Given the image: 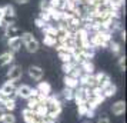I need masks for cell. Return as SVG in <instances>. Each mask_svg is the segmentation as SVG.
Masks as SVG:
<instances>
[{
    "label": "cell",
    "instance_id": "obj_10",
    "mask_svg": "<svg viewBox=\"0 0 127 123\" xmlns=\"http://www.w3.org/2000/svg\"><path fill=\"white\" fill-rule=\"evenodd\" d=\"M111 112H113V115H116V116L124 115V112H126V102L124 100H117L116 103L111 105Z\"/></svg>",
    "mask_w": 127,
    "mask_h": 123
},
{
    "label": "cell",
    "instance_id": "obj_36",
    "mask_svg": "<svg viewBox=\"0 0 127 123\" xmlns=\"http://www.w3.org/2000/svg\"><path fill=\"white\" fill-rule=\"evenodd\" d=\"M17 3H20V4H24V3H29L30 0H16Z\"/></svg>",
    "mask_w": 127,
    "mask_h": 123
},
{
    "label": "cell",
    "instance_id": "obj_14",
    "mask_svg": "<svg viewBox=\"0 0 127 123\" xmlns=\"http://www.w3.org/2000/svg\"><path fill=\"white\" fill-rule=\"evenodd\" d=\"M101 90H103V96L106 99H107V97H113V96L117 93V86H116L113 82H110L107 86L101 87Z\"/></svg>",
    "mask_w": 127,
    "mask_h": 123
},
{
    "label": "cell",
    "instance_id": "obj_15",
    "mask_svg": "<svg viewBox=\"0 0 127 123\" xmlns=\"http://www.w3.org/2000/svg\"><path fill=\"white\" fill-rule=\"evenodd\" d=\"M22 116H23V120L26 123H33V122L37 120V116H36L34 110H30V109H27V107L22 110Z\"/></svg>",
    "mask_w": 127,
    "mask_h": 123
},
{
    "label": "cell",
    "instance_id": "obj_20",
    "mask_svg": "<svg viewBox=\"0 0 127 123\" xmlns=\"http://www.w3.org/2000/svg\"><path fill=\"white\" fill-rule=\"evenodd\" d=\"M34 113L37 119H44L47 116V106L46 105H39L37 107L34 109Z\"/></svg>",
    "mask_w": 127,
    "mask_h": 123
},
{
    "label": "cell",
    "instance_id": "obj_22",
    "mask_svg": "<svg viewBox=\"0 0 127 123\" xmlns=\"http://www.w3.org/2000/svg\"><path fill=\"white\" fill-rule=\"evenodd\" d=\"M76 66H79V65H76L73 60H71V62H66V63H63V65H62V70H63L66 75H70V72L73 70Z\"/></svg>",
    "mask_w": 127,
    "mask_h": 123
},
{
    "label": "cell",
    "instance_id": "obj_11",
    "mask_svg": "<svg viewBox=\"0 0 127 123\" xmlns=\"http://www.w3.org/2000/svg\"><path fill=\"white\" fill-rule=\"evenodd\" d=\"M56 50H57L59 57L62 59V62H63V63H66V62H71V60H73L71 53H70L69 50H66L62 44H57V46H56Z\"/></svg>",
    "mask_w": 127,
    "mask_h": 123
},
{
    "label": "cell",
    "instance_id": "obj_2",
    "mask_svg": "<svg viewBox=\"0 0 127 123\" xmlns=\"http://www.w3.org/2000/svg\"><path fill=\"white\" fill-rule=\"evenodd\" d=\"M1 13H3V26H7V24H13L14 19H16V13H14V7L12 4H6V6L1 7Z\"/></svg>",
    "mask_w": 127,
    "mask_h": 123
},
{
    "label": "cell",
    "instance_id": "obj_35",
    "mask_svg": "<svg viewBox=\"0 0 127 123\" xmlns=\"http://www.w3.org/2000/svg\"><path fill=\"white\" fill-rule=\"evenodd\" d=\"M1 19H3V13H1V7H0V27L3 26V22H1Z\"/></svg>",
    "mask_w": 127,
    "mask_h": 123
},
{
    "label": "cell",
    "instance_id": "obj_33",
    "mask_svg": "<svg viewBox=\"0 0 127 123\" xmlns=\"http://www.w3.org/2000/svg\"><path fill=\"white\" fill-rule=\"evenodd\" d=\"M6 99H9V97H7V94H4L3 92H1V89H0V103H3Z\"/></svg>",
    "mask_w": 127,
    "mask_h": 123
},
{
    "label": "cell",
    "instance_id": "obj_4",
    "mask_svg": "<svg viewBox=\"0 0 127 123\" xmlns=\"http://www.w3.org/2000/svg\"><path fill=\"white\" fill-rule=\"evenodd\" d=\"M22 76H23V70H22V66H19V65L12 66V67L7 70V80H9V82L16 83L17 80L22 79Z\"/></svg>",
    "mask_w": 127,
    "mask_h": 123
},
{
    "label": "cell",
    "instance_id": "obj_16",
    "mask_svg": "<svg viewBox=\"0 0 127 123\" xmlns=\"http://www.w3.org/2000/svg\"><path fill=\"white\" fill-rule=\"evenodd\" d=\"M79 66H80L81 72L86 73V75H93L94 73V65H93L92 60H83Z\"/></svg>",
    "mask_w": 127,
    "mask_h": 123
},
{
    "label": "cell",
    "instance_id": "obj_13",
    "mask_svg": "<svg viewBox=\"0 0 127 123\" xmlns=\"http://www.w3.org/2000/svg\"><path fill=\"white\" fill-rule=\"evenodd\" d=\"M7 44L10 47V52L14 54L16 52L20 50V47H22V39L20 37H13V39H7Z\"/></svg>",
    "mask_w": 127,
    "mask_h": 123
},
{
    "label": "cell",
    "instance_id": "obj_27",
    "mask_svg": "<svg viewBox=\"0 0 127 123\" xmlns=\"http://www.w3.org/2000/svg\"><path fill=\"white\" fill-rule=\"evenodd\" d=\"M87 110H89L87 103H80V105H77V115H79V116H86Z\"/></svg>",
    "mask_w": 127,
    "mask_h": 123
},
{
    "label": "cell",
    "instance_id": "obj_12",
    "mask_svg": "<svg viewBox=\"0 0 127 123\" xmlns=\"http://www.w3.org/2000/svg\"><path fill=\"white\" fill-rule=\"evenodd\" d=\"M36 90L39 92V94H43V96H49L52 94V84L49 82H39Z\"/></svg>",
    "mask_w": 127,
    "mask_h": 123
},
{
    "label": "cell",
    "instance_id": "obj_8",
    "mask_svg": "<svg viewBox=\"0 0 127 123\" xmlns=\"http://www.w3.org/2000/svg\"><path fill=\"white\" fill-rule=\"evenodd\" d=\"M29 76L33 79V80H37V82H40L43 76H44V72L41 69L40 66H30L29 67Z\"/></svg>",
    "mask_w": 127,
    "mask_h": 123
},
{
    "label": "cell",
    "instance_id": "obj_26",
    "mask_svg": "<svg viewBox=\"0 0 127 123\" xmlns=\"http://www.w3.org/2000/svg\"><path fill=\"white\" fill-rule=\"evenodd\" d=\"M37 106H39V100H37V97H29V99H27V109L34 110Z\"/></svg>",
    "mask_w": 127,
    "mask_h": 123
},
{
    "label": "cell",
    "instance_id": "obj_32",
    "mask_svg": "<svg viewBox=\"0 0 127 123\" xmlns=\"http://www.w3.org/2000/svg\"><path fill=\"white\" fill-rule=\"evenodd\" d=\"M97 123H110V119H109V116H106V115H101V116L98 117Z\"/></svg>",
    "mask_w": 127,
    "mask_h": 123
},
{
    "label": "cell",
    "instance_id": "obj_39",
    "mask_svg": "<svg viewBox=\"0 0 127 123\" xmlns=\"http://www.w3.org/2000/svg\"><path fill=\"white\" fill-rule=\"evenodd\" d=\"M84 123H90V122H84Z\"/></svg>",
    "mask_w": 127,
    "mask_h": 123
},
{
    "label": "cell",
    "instance_id": "obj_31",
    "mask_svg": "<svg viewBox=\"0 0 127 123\" xmlns=\"http://www.w3.org/2000/svg\"><path fill=\"white\" fill-rule=\"evenodd\" d=\"M46 24H47V23L44 22V20H43V19H40V17H37V19H36V26H37V27L43 29V27H44Z\"/></svg>",
    "mask_w": 127,
    "mask_h": 123
},
{
    "label": "cell",
    "instance_id": "obj_28",
    "mask_svg": "<svg viewBox=\"0 0 127 123\" xmlns=\"http://www.w3.org/2000/svg\"><path fill=\"white\" fill-rule=\"evenodd\" d=\"M81 75H83V72H81L80 66H76L74 69H73V70L70 72V75H69V76L74 77V79H77V80H79V79H80V76H81Z\"/></svg>",
    "mask_w": 127,
    "mask_h": 123
},
{
    "label": "cell",
    "instance_id": "obj_19",
    "mask_svg": "<svg viewBox=\"0 0 127 123\" xmlns=\"http://www.w3.org/2000/svg\"><path fill=\"white\" fill-rule=\"evenodd\" d=\"M1 105H3L1 107L6 112H10V113H12V112L16 109V99H10V97H9V99H6Z\"/></svg>",
    "mask_w": 127,
    "mask_h": 123
},
{
    "label": "cell",
    "instance_id": "obj_9",
    "mask_svg": "<svg viewBox=\"0 0 127 123\" xmlns=\"http://www.w3.org/2000/svg\"><path fill=\"white\" fill-rule=\"evenodd\" d=\"M94 77H96V83H97V86H100V87H104V86H107V84L111 82L110 76L107 75V73H104V72H98V73H96Z\"/></svg>",
    "mask_w": 127,
    "mask_h": 123
},
{
    "label": "cell",
    "instance_id": "obj_29",
    "mask_svg": "<svg viewBox=\"0 0 127 123\" xmlns=\"http://www.w3.org/2000/svg\"><path fill=\"white\" fill-rule=\"evenodd\" d=\"M50 9H52L50 1H49V0H41L40 1V10L41 12H49Z\"/></svg>",
    "mask_w": 127,
    "mask_h": 123
},
{
    "label": "cell",
    "instance_id": "obj_3",
    "mask_svg": "<svg viewBox=\"0 0 127 123\" xmlns=\"http://www.w3.org/2000/svg\"><path fill=\"white\" fill-rule=\"evenodd\" d=\"M89 93H90V89L83 87V86H79V87L74 90V97H73V100H76L77 105H80V103H86L87 99H89Z\"/></svg>",
    "mask_w": 127,
    "mask_h": 123
},
{
    "label": "cell",
    "instance_id": "obj_21",
    "mask_svg": "<svg viewBox=\"0 0 127 123\" xmlns=\"http://www.w3.org/2000/svg\"><path fill=\"white\" fill-rule=\"evenodd\" d=\"M43 43L49 47H53L57 44V37L56 36H52V35H44L43 36Z\"/></svg>",
    "mask_w": 127,
    "mask_h": 123
},
{
    "label": "cell",
    "instance_id": "obj_30",
    "mask_svg": "<svg viewBox=\"0 0 127 123\" xmlns=\"http://www.w3.org/2000/svg\"><path fill=\"white\" fill-rule=\"evenodd\" d=\"M117 65H119V69L121 72L126 70V56H120L119 60H117Z\"/></svg>",
    "mask_w": 127,
    "mask_h": 123
},
{
    "label": "cell",
    "instance_id": "obj_37",
    "mask_svg": "<svg viewBox=\"0 0 127 123\" xmlns=\"http://www.w3.org/2000/svg\"><path fill=\"white\" fill-rule=\"evenodd\" d=\"M121 39L126 40V32H121Z\"/></svg>",
    "mask_w": 127,
    "mask_h": 123
},
{
    "label": "cell",
    "instance_id": "obj_38",
    "mask_svg": "<svg viewBox=\"0 0 127 123\" xmlns=\"http://www.w3.org/2000/svg\"><path fill=\"white\" fill-rule=\"evenodd\" d=\"M33 123H44V120H43V119H37V120L33 122Z\"/></svg>",
    "mask_w": 127,
    "mask_h": 123
},
{
    "label": "cell",
    "instance_id": "obj_6",
    "mask_svg": "<svg viewBox=\"0 0 127 123\" xmlns=\"http://www.w3.org/2000/svg\"><path fill=\"white\" fill-rule=\"evenodd\" d=\"M30 94H32V87L29 84H20V86L16 87V96L20 97V99L27 100L30 97Z\"/></svg>",
    "mask_w": 127,
    "mask_h": 123
},
{
    "label": "cell",
    "instance_id": "obj_34",
    "mask_svg": "<svg viewBox=\"0 0 127 123\" xmlns=\"http://www.w3.org/2000/svg\"><path fill=\"white\" fill-rule=\"evenodd\" d=\"M4 113H6V110L0 106V123H1V119H3V116H4Z\"/></svg>",
    "mask_w": 127,
    "mask_h": 123
},
{
    "label": "cell",
    "instance_id": "obj_23",
    "mask_svg": "<svg viewBox=\"0 0 127 123\" xmlns=\"http://www.w3.org/2000/svg\"><path fill=\"white\" fill-rule=\"evenodd\" d=\"M1 123H16V116L10 112H6L3 119H1Z\"/></svg>",
    "mask_w": 127,
    "mask_h": 123
},
{
    "label": "cell",
    "instance_id": "obj_24",
    "mask_svg": "<svg viewBox=\"0 0 127 123\" xmlns=\"http://www.w3.org/2000/svg\"><path fill=\"white\" fill-rule=\"evenodd\" d=\"M109 46H110V50L113 52V54H116V56H119V54H120V52H121V47H120V44H119V43H116V41L110 40Z\"/></svg>",
    "mask_w": 127,
    "mask_h": 123
},
{
    "label": "cell",
    "instance_id": "obj_1",
    "mask_svg": "<svg viewBox=\"0 0 127 123\" xmlns=\"http://www.w3.org/2000/svg\"><path fill=\"white\" fill-rule=\"evenodd\" d=\"M20 39H22V43L24 44V47H26L27 52L36 53L39 49H40V43H39V40H37L32 33H29V32L22 33V35H20Z\"/></svg>",
    "mask_w": 127,
    "mask_h": 123
},
{
    "label": "cell",
    "instance_id": "obj_17",
    "mask_svg": "<svg viewBox=\"0 0 127 123\" xmlns=\"http://www.w3.org/2000/svg\"><path fill=\"white\" fill-rule=\"evenodd\" d=\"M14 60V54L12 52H4L0 54V66H7Z\"/></svg>",
    "mask_w": 127,
    "mask_h": 123
},
{
    "label": "cell",
    "instance_id": "obj_25",
    "mask_svg": "<svg viewBox=\"0 0 127 123\" xmlns=\"http://www.w3.org/2000/svg\"><path fill=\"white\" fill-rule=\"evenodd\" d=\"M62 96H63L66 100H73V97H74V90L64 87V89H63V92H62Z\"/></svg>",
    "mask_w": 127,
    "mask_h": 123
},
{
    "label": "cell",
    "instance_id": "obj_7",
    "mask_svg": "<svg viewBox=\"0 0 127 123\" xmlns=\"http://www.w3.org/2000/svg\"><path fill=\"white\" fill-rule=\"evenodd\" d=\"M22 35V30L19 29L17 26L14 24H7L4 26V36L7 39H13V37H20Z\"/></svg>",
    "mask_w": 127,
    "mask_h": 123
},
{
    "label": "cell",
    "instance_id": "obj_18",
    "mask_svg": "<svg viewBox=\"0 0 127 123\" xmlns=\"http://www.w3.org/2000/svg\"><path fill=\"white\" fill-rule=\"evenodd\" d=\"M64 84H66V87L67 89H71V90H76V89L80 86V84H79V80L74 79V77L69 76V75L64 76Z\"/></svg>",
    "mask_w": 127,
    "mask_h": 123
},
{
    "label": "cell",
    "instance_id": "obj_5",
    "mask_svg": "<svg viewBox=\"0 0 127 123\" xmlns=\"http://www.w3.org/2000/svg\"><path fill=\"white\" fill-rule=\"evenodd\" d=\"M16 83H13V82H9L7 80L3 86H1V92L4 94H7V97H10V99H16L17 96H16Z\"/></svg>",
    "mask_w": 127,
    "mask_h": 123
}]
</instances>
